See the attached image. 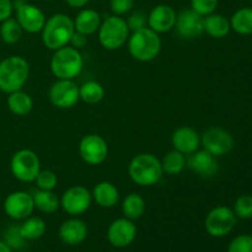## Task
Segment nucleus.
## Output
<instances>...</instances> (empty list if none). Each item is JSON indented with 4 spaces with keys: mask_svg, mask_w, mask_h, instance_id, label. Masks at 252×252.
<instances>
[{
    "mask_svg": "<svg viewBox=\"0 0 252 252\" xmlns=\"http://www.w3.org/2000/svg\"><path fill=\"white\" fill-rule=\"evenodd\" d=\"M128 174L130 180L138 186L150 187L161 180L164 171L161 161L155 155L149 153L138 154L130 160L128 165Z\"/></svg>",
    "mask_w": 252,
    "mask_h": 252,
    "instance_id": "f03ea898",
    "label": "nucleus"
},
{
    "mask_svg": "<svg viewBox=\"0 0 252 252\" xmlns=\"http://www.w3.org/2000/svg\"><path fill=\"white\" fill-rule=\"evenodd\" d=\"M93 201L101 208H112L120 202V191L108 181H101L95 185L93 192Z\"/></svg>",
    "mask_w": 252,
    "mask_h": 252,
    "instance_id": "412c9836",
    "label": "nucleus"
},
{
    "mask_svg": "<svg viewBox=\"0 0 252 252\" xmlns=\"http://www.w3.org/2000/svg\"><path fill=\"white\" fill-rule=\"evenodd\" d=\"M79 95L80 100L89 105H96L105 97V89L98 81H86L79 86Z\"/></svg>",
    "mask_w": 252,
    "mask_h": 252,
    "instance_id": "c85d7f7f",
    "label": "nucleus"
},
{
    "mask_svg": "<svg viewBox=\"0 0 252 252\" xmlns=\"http://www.w3.org/2000/svg\"><path fill=\"white\" fill-rule=\"evenodd\" d=\"M175 29L181 38H196L204 32V17L192 9L182 10L177 14Z\"/></svg>",
    "mask_w": 252,
    "mask_h": 252,
    "instance_id": "2eb2a0df",
    "label": "nucleus"
},
{
    "mask_svg": "<svg viewBox=\"0 0 252 252\" xmlns=\"http://www.w3.org/2000/svg\"><path fill=\"white\" fill-rule=\"evenodd\" d=\"M126 22H127L129 31L134 32L137 30L144 29L148 26V15H145L143 11H139V10H135L128 16Z\"/></svg>",
    "mask_w": 252,
    "mask_h": 252,
    "instance_id": "c9c22d12",
    "label": "nucleus"
},
{
    "mask_svg": "<svg viewBox=\"0 0 252 252\" xmlns=\"http://www.w3.org/2000/svg\"><path fill=\"white\" fill-rule=\"evenodd\" d=\"M201 144L203 149L214 157H223L230 153L234 148V138L226 129L211 127L201 135Z\"/></svg>",
    "mask_w": 252,
    "mask_h": 252,
    "instance_id": "9b49d317",
    "label": "nucleus"
},
{
    "mask_svg": "<svg viewBox=\"0 0 252 252\" xmlns=\"http://www.w3.org/2000/svg\"><path fill=\"white\" fill-rule=\"evenodd\" d=\"M135 0H110V7L113 15L122 16L132 11Z\"/></svg>",
    "mask_w": 252,
    "mask_h": 252,
    "instance_id": "e433bc0d",
    "label": "nucleus"
},
{
    "mask_svg": "<svg viewBox=\"0 0 252 252\" xmlns=\"http://www.w3.org/2000/svg\"><path fill=\"white\" fill-rule=\"evenodd\" d=\"M189 166L202 177H212L218 172V162L216 157L207 150H197L189 158Z\"/></svg>",
    "mask_w": 252,
    "mask_h": 252,
    "instance_id": "aec40b11",
    "label": "nucleus"
},
{
    "mask_svg": "<svg viewBox=\"0 0 252 252\" xmlns=\"http://www.w3.org/2000/svg\"><path fill=\"white\" fill-rule=\"evenodd\" d=\"M88 236V225L78 218H70L63 221L59 228V238L65 245H80Z\"/></svg>",
    "mask_w": 252,
    "mask_h": 252,
    "instance_id": "6ab92c4d",
    "label": "nucleus"
},
{
    "mask_svg": "<svg viewBox=\"0 0 252 252\" xmlns=\"http://www.w3.org/2000/svg\"><path fill=\"white\" fill-rule=\"evenodd\" d=\"M122 212L125 214V218L137 220L145 212L144 198L137 193L127 194L122 202Z\"/></svg>",
    "mask_w": 252,
    "mask_h": 252,
    "instance_id": "bb28decb",
    "label": "nucleus"
},
{
    "mask_svg": "<svg viewBox=\"0 0 252 252\" xmlns=\"http://www.w3.org/2000/svg\"><path fill=\"white\" fill-rule=\"evenodd\" d=\"M12 176L21 182H33L41 171L38 155L30 149H21L15 153L10 161Z\"/></svg>",
    "mask_w": 252,
    "mask_h": 252,
    "instance_id": "0eeeda50",
    "label": "nucleus"
},
{
    "mask_svg": "<svg viewBox=\"0 0 252 252\" xmlns=\"http://www.w3.org/2000/svg\"><path fill=\"white\" fill-rule=\"evenodd\" d=\"M0 252H12V249L5 241H0Z\"/></svg>",
    "mask_w": 252,
    "mask_h": 252,
    "instance_id": "a19ab883",
    "label": "nucleus"
},
{
    "mask_svg": "<svg viewBox=\"0 0 252 252\" xmlns=\"http://www.w3.org/2000/svg\"><path fill=\"white\" fill-rule=\"evenodd\" d=\"M74 21V29L76 32L90 36L98 31L100 25L102 22L100 14L94 9H83L79 11Z\"/></svg>",
    "mask_w": 252,
    "mask_h": 252,
    "instance_id": "4be33fe9",
    "label": "nucleus"
},
{
    "mask_svg": "<svg viewBox=\"0 0 252 252\" xmlns=\"http://www.w3.org/2000/svg\"><path fill=\"white\" fill-rule=\"evenodd\" d=\"M177 12L170 5L160 4L150 10L148 14V27L157 33H166L171 31L176 24Z\"/></svg>",
    "mask_w": 252,
    "mask_h": 252,
    "instance_id": "f3484780",
    "label": "nucleus"
},
{
    "mask_svg": "<svg viewBox=\"0 0 252 252\" xmlns=\"http://www.w3.org/2000/svg\"><path fill=\"white\" fill-rule=\"evenodd\" d=\"M137 236V226L133 220L120 218L113 220L107 229V239L115 248H126L134 241Z\"/></svg>",
    "mask_w": 252,
    "mask_h": 252,
    "instance_id": "dca6fc26",
    "label": "nucleus"
},
{
    "mask_svg": "<svg viewBox=\"0 0 252 252\" xmlns=\"http://www.w3.org/2000/svg\"><path fill=\"white\" fill-rule=\"evenodd\" d=\"M185 166H186V158L182 153L177 152V150H171L167 153L161 160V167L164 174L170 175V176H175L184 171Z\"/></svg>",
    "mask_w": 252,
    "mask_h": 252,
    "instance_id": "c756f323",
    "label": "nucleus"
},
{
    "mask_svg": "<svg viewBox=\"0 0 252 252\" xmlns=\"http://www.w3.org/2000/svg\"><path fill=\"white\" fill-rule=\"evenodd\" d=\"M93 203V194L86 187L73 186L66 189L61 198V207L66 214L78 217L84 214Z\"/></svg>",
    "mask_w": 252,
    "mask_h": 252,
    "instance_id": "f8f14e48",
    "label": "nucleus"
},
{
    "mask_svg": "<svg viewBox=\"0 0 252 252\" xmlns=\"http://www.w3.org/2000/svg\"><path fill=\"white\" fill-rule=\"evenodd\" d=\"M218 4L219 0H191V9L201 16L206 17L216 11Z\"/></svg>",
    "mask_w": 252,
    "mask_h": 252,
    "instance_id": "72a5a7b5",
    "label": "nucleus"
},
{
    "mask_svg": "<svg viewBox=\"0 0 252 252\" xmlns=\"http://www.w3.org/2000/svg\"><path fill=\"white\" fill-rule=\"evenodd\" d=\"M7 107L14 115L27 116L33 108V100L25 91H14L7 96Z\"/></svg>",
    "mask_w": 252,
    "mask_h": 252,
    "instance_id": "393cba45",
    "label": "nucleus"
},
{
    "mask_svg": "<svg viewBox=\"0 0 252 252\" xmlns=\"http://www.w3.org/2000/svg\"><path fill=\"white\" fill-rule=\"evenodd\" d=\"M230 20L224 15L211 14L204 17V32L213 38H223L230 32Z\"/></svg>",
    "mask_w": 252,
    "mask_h": 252,
    "instance_id": "5701e85b",
    "label": "nucleus"
},
{
    "mask_svg": "<svg viewBox=\"0 0 252 252\" xmlns=\"http://www.w3.org/2000/svg\"><path fill=\"white\" fill-rule=\"evenodd\" d=\"M86 43H88V36L75 31L74 32L73 37H71L70 43L69 44H71V47H74V48L80 49V48H84V47L86 46Z\"/></svg>",
    "mask_w": 252,
    "mask_h": 252,
    "instance_id": "58836bf2",
    "label": "nucleus"
},
{
    "mask_svg": "<svg viewBox=\"0 0 252 252\" xmlns=\"http://www.w3.org/2000/svg\"><path fill=\"white\" fill-rule=\"evenodd\" d=\"M100 44L107 51H116L127 43L130 31L123 17L117 15L107 16L97 31Z\"/></svg>",
    "mask_w": 252,
    "mask_h": 252,
    "instance_id": "423d86ee",
    "label": "nucleus"
},
{
    "mask_svg": "<svg viewBox=\"0 0 252 252\" xmlns=\"http://www.w3.org/2000/svg\"><path fill=\"white\" fill-rule=\"evenodd\" d=\"M230 26L239 34H252V7L236 10L230 19Z\"/></svg>",
    "mask_w": 252,
    "mask_h": 252,
    "instance_id": "cd10ccee",
    "label": "nucleus"
},
{
    "mask_svg": "<svg viewBox=\"0 0 252 252\" xmlns=\"http://www.w3.org/2000/svg\"><path fill=\"white\" fill-rule=\"evenodd\" d=\"M90 0H65L66 4L70 7H74V9H81V7L86 6L89 4Z\"/></svg>",
    "mask_w": 252,
    "mask_h": 252,
    "instance_id": "ea45409f",
    "label": "nucleus"
},
{
    "mask_svg": "<svg viewBox=\"0 0 252 252\" xmlns=\"http://www.w3.org/2000/svg\"><path fill=\"white\" fill-rule=\"evenodd\" d=\"M2 207L9 218L14 220H24L33 213V197L25 191H15L5 198Z\"/></svg>",
    "mask_w": 252,
    "mask_h": 252,
    "instance_id": "4468645a",
    "label": "nucleus"
},
{
    "mask_svg": "<svg viewBox=\"0 0 252 252\" xmlns=\"http://www.w3.org/2000/svg\"><path fill=\"white\" fill-rule=\"evenodd\" d=\"M48 96L52 105L62 110L74 107L80 101L79 86L74 80L57 79L56 83L49 88Z\"/></svg>",
    "mask_w": 252,
    "mask_h": 252,
    "instance_id": "9d476101",
    "label": "nucleus"
},
{
    "mask_svg": "<svg viewBox=\"0 0 252 252\" xmlns=\"http://www.w3.org/2000/svg\"><path fill=\"white\" fill-rule=\"evenodd\" d=\"M12 11H14L12 0H0V22L11 17Z\"/></svg>",
    "mask_w": 252,
    "mask_h": 252,
    "instance_id": "4c0bfd02",
    "label": "nucleus"
},
{
    "mask_svg": "<svg viewBox=\"0 0 252 252\" xmlns=\"http://www.w3.org/2000/svg\"><path fill=\"white\" fill-rule=\"evenodd\" d=\"M228 252H252V235L243 234L231 240Z\"/></svg>",
    "mask_w": 252,
    "mask_h": 252,
    "instance_id": "f704fd0d",
    "label": "nucleus"
},
{
    "mask_svg": "<svg viewBox=\"0 0 252 252\" xmlns=\"http://www.w3.org/2000/svg\"><path fill=\"white\" fill-rule=\"evenodd\" d=\"M171 144L175 150L184 155H191L201 145V135L191 127H180L172 133Z\"/></svg>",
    "mask_w": 252,
    "mask_h": 252,
    "instance_id": "a211bd4d",
    "label": "nucleus"
},
{
    "mask_svg": "<svg viewBox=\"0 0 252 252\" xmlns=\"http://www.w3.org/2000/svg\"><path fill=\"white\" fill-rule=\"evenodd\" d=\"M22 29L16 19L9 17L0 25V37L6 44H14L22 37Z\"/></svg>",
    "mask_w": 252,
    "mask_h": 252,
    "instance_id": "7c9ffc66",
    "label": "nucleus"
},
{
    "mask_svg": "<svg viewBox=\"0 0 252 252\" xmlns=\"http://www.w3.org/2000/svg\"><path fill=\"white\" fill-rule=\"evenodd\" d=\"M251 4H252V0H251Z\"/></svg>",
    "mask_w": 252,
    "mask_h": 252,
    "instance_id": "37998d69",
    "label": "nucleus"
},
{
    "mask_svg": "<svg viewBox=\"0 0 252 252\" xmlns=\"http://www.w3.org/2000/svg\"><path fill=\"white\" fill-rule=\"evenodd\" d=\"M32 197H33L34 208L38 209L42 213L52 214L58 211V208L61 207V199L53 191L39 189Z\"/></svg>",
    "mask_w": 252,
    "mask_h": 252,
    "instance_id": "a878e982",
    "label": "nucleus"
},
{
    "mask_svg": "<svg viewBox=\"0 0 252 252\" xmlns=\"http://www.w3.org/2000/svg\"><path fill=\"white\" fill-rule=\"evenodd\" d=\"M42 42L51 51L69 46L75 29L74 21L65 14H54L46 20L42 30Z\"/></svg>",
    "mask_w": 252,
    "mask_h": 252,
    "instance_id": "f257e3e1",
    "label": "nucleus"
},
{
    "mask_svg": "<svg viewBox=\"0 0 252 252\" xmlns=\"http://www.w3.org/2000/svg\"><path fill=\"white\" fill-rule=\"evenodd\" d=\"M234 214L236 218L251 219L252 218V196L243 194L234 203Z\"/></svg>",
    "mask_w": 252,
    "mask_h": 252,
    "instance_id": "2f4dec72",
    "label": "nucleus"
},
{
    "mask_svg": "<svg viewBox=\"0 0 252 252\" xmlns=\"http://www.w3.org/2000/svg\"><path fill=\"white\" fill-rule=\"evenodd\" d=\"M128 52L138 62L154 61L161 51V38L159 33L149 27L130 32L127 41Z\"/></svg>",
    "mask_w": 252,
    "mask_h": 252,
    "instance_id": "20e7f679",
    "label": "nucleus"
},
{
    "mask_svg": "<svg viewBox=\"0 0 252 252\" xmlns=\"http://www.w3.org/2000/svg\"><path fill=\"white\" fill-rule=\"evenodd\" d=\"M15 1H19V0H15Z\"/></svg>",
    "mask_w": 252,
    "mask_h": 252,
    "instance_id": "79ce46f5",
    "label": "nucleus"
},
{
    "mask_svg": "<svg viewBox=\"0 0 252 252\" xmlns=\"http://www.w3.org/2000/svg\"><path fill=\"white\" fill-rule=\"evenodd\" d=\"M80 158L89 165H100L107 159V142L98 134H86L79 143Z\"/></svg>",
    "mask_w": 252,
    "mask_h": 252,
    "instance_id": "ddd939ff",
    "label": "nucleus"
},
{
    "mask_svg": "<svg viewBox=\"0 0 252 252\" xmlns=\"http://www.w3.org/2000/svg\"><path fill=\"white\" fill-rule=\"evenodd\" d=\"M14 9L16 12V20L22 31L27 33H38L43 30L47 20L46 15L36 5L19 0L14 2Z\"/></svg>",
    "mask_w": 252,
    "mask_h": 252,
    "instance_id": "1a4fd4ad",
    "label": "nucleus"
},
{
    "mask_svg": "<svg viewBox=\"0 0 252 252\" xmlns=\"http://www.w3.org/2000/svg\"><path fill=\"white\" fill-rule=\"evenodd\" d=\"M37 187L39 189H43V191H53L54 189L58 185V177L51 170H41L39 174L37 175L36 180Z\"/></svg>",
    "mask_w": 252,
    "mask_h": 252,
    "instance_id": "473e14b6",
    "label": "nucleus"
},
{
    "mask_svg": "<svg viewBox=\"0 0 252 252\" xmlns=\"http://www.w3.org/2000/svg\"><path fill=\"white\" fill-rule=\"evenodd\" d=\"M30 76V64L24 57L10 56L0 62V90L5 94L22 90Z\"/></svg>",
    "mask_w": 252,
    "mask_h": 252,
    "instance_id": "7ed1b4c3",
    "label": "nucleus"
},
{
    "mask_svg": "<svg viewBox=\"0 0 252 252\" xmlns=\"http://www.w3.org/2000/svg\"><path fill=\"white\" fill-rule=\"evenodd\" d=\"M236 224V216L233 209L219 206L212 209L204 219L206 231L213 238H223L231 233Z\"/></svg>",
    "mask_w": 252,
    "mask_h": 252,
    "instance_id": "6e6552de",
    "label": "nucleus"
},
{
    "mask_svg": "<svg viewBox=\"0 0 252 252\" xmlns=\"http://www.w3.org/2000/svg\"><path fill=\"white\" fill-rule=\"evenodd\" d=\"M47 225L44 220L39 217H32L24 219L21 225L19 226V233L24 240L34 241L41 239L46 234Z\"/></svg>",
    "mask_w": 252,
    "mask_h": 252,
    "instance_id": "b1692460",
    "label": "nucleus"
},
{
    "mask_svg": "<svg viewBox=\"0 0 252 252\" xmlns=\"http://www.w3.org/2000/svg\"><path fill=\"white\" fill-rule=\"evenodd\" d=\"M49 65L52 73L57 79L74 80L83 71V54L74 47L65 46L54 51Z\"/></svg>",
    "mask_w": 252,
    "mask_h": 252,
    "instance_id": "39448f33",
    "label": "nucleus"
}]
</instances>
